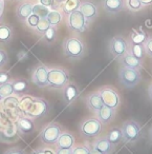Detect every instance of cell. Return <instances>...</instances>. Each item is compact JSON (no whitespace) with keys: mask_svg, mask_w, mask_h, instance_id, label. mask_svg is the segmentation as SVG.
Returning <instances> with one entry per match:
<instances>
[{"mask_svg":"<svg viewBox=\"0 0 152 154\" xmlns=\"http://www.w3.org/2000/svg\"><path fill=\"white\" fill-rule=\"evenodd\" d=\"M31 154H44L43 152V148H38V149H35L31 152Z\"/></svg>","mask_w":152,"mask_h":154,"instance_id":"cell-46","label":"cell"},{"mask_svg":"<svg viewBox=\"0 0 152 154\" xmlns=\"http://www.w3.org/2000/svg\"><path fill=\"white\" fill-rule=\"evenodd\" d=\"M33 7L34 5L30 2H22L18 5L16 10V16L22 22H25L26 19L33 14Z\"/></svg>","mask_w":152,"mask_h":154,"instance_id":"cell-19","label":"cell"},{"mask_svg":"<svg viewBox=\"0 0 152 154\" xmlns=\"http://www.w3.org/2000/svg\"><path fill=\"white\" fill-rule=\"evenodd\" d=\"M13 94H14V89H13L12 82H9L7 84L0 86V97L2 99L7 98L9 96H12Z\"/></svg>","mask_w":152,"mask_h":154,"instance_id":"cell-30","label":"cell"},{"mask_svg":"<svg viewBox=\"0 0 152 154\" xmlns=\"http://www.w3.org/2000/svg\"><path fill=\"white\" fill-rule=\"evenodd\" d=\"M75 145V137L68 132H62L59 139L56 143L57 148H64V149H72Z\"/></svg>","mask_w":152,"mask_h":154,"instance_id":"cell-20","label":"cell"},{"mask_svg":"<svg viewBox=\"0 0 152 154\" xmlns=\"http://www.w3.org/2000/svg\"><path fill=\"white\" fill-rule=\"evenodd\" d=\"M86 105L87 108H88L90 111H92L93 113H97L100 109L104 106L103 101H102V98L100 96L99 91L98 92H93L91 94H89L88 96L86 97Z\"/></svg>","mask_w":152,"mask_h":154,"instance_id":"cell-17","label":"cell"},{"mask_svg":"<svg viewBox=\"0 0 152 154\" xmlns=\"http://www.w3.org/2000/svg\"><path fill=\"white\" fill-rule=\"evenodd\" d=\"M4 154H25V152L20 148H11V149L7 150Z\"/></svg>","mask_w":152,"mask_h":154,"instance_id":"cell-43","label":"cell"},{"mask_svg":"<svg viewBox=\"0 0 152 154\" xmlns=\"http://www.w3.org/2000/svg\"><path fill=\"white\" fill-rule=\"evenodd\" d=\"M18 105H19V99L18 97L15 96H9L7 98H4V106L9 109H15V108H18Z\"/></svg>","mask_w":152,"mask_h":154,"instance_id":"cell-35","label":"cell"},{"mask_svg":"<svg viewBox=\"0 0 152 154\" xmlns=\"http://www.w3.org/2000/svg\"><path fill=\"white\" fill-rule=\"evenodd\" d=\"M1 20H2V14L0 13V24H1Z\"/></svg>","mask_w":152,"mask_h":154,"instance_id":"cell-53","label":"cell"},{"mask_svg":"<svg viewBox=\"0 0 152 154\" xmlns=\"http://www.w3.org/2000/svg\"><path fill=\"white\" fill-rule=\"evenodd\" d=\"M79 10L82 12V14L84 15V17L86 18V20L88 22H91L92 20H95L98 17V14H99L97 5L93 2H91V1H88V0L81 1Z\"/></svg>","mask_w":152,"mask_h":154,"instance_id":"cell-13","label":"cell"},{"mask_svg":"<svg viewBox=\"0 0 152 154\" xmlns=\"http://www.w3.org/2000/svg\"><path fill=\"white\" fill-rule=\"evenodd\" d=\"M66 0H54L53 5H51V10H56V11H59V9H62V5H64Z\"/></svg>","mask_w":152,"mask_h":154,"instance_id":"cell-42","label":"cell"},{"mask_svg":"<svg viewBox=\"0 0 152 154\" xmlns=\"http://www.w3.org/2000/svg\"><path fill=\"white\" fill-rule=\"evenodd\" d=\"M9 82H11V74H10V72L0 70V86L7 84Z\"/></svg>","mask_w":152,"mask_h":154,"instance_id":"cell-39","label":"cell"},{"mask_svg":"<svg viewBox=\"0 0 152 154\" xmlns=\"http://www.w3.org/2000/svg\"><path fill=\"white\" fill-rule=\"evenodd\" d=\"M2 9H3V5H2V2L0 1V13L2 14Z\"/></svg>","mask_w":152,"mask_h":154,"instance_id":"cell-51","label":"cell"},{"mask_svg":"<svg viewBox=\"0 0 152 154\" xmlns=\"http://www.w3.org/2000/svg\"><path fill=\"white\" fill-rule=\"evenodd\" d=\"M109 52L113 58L120 59L128 52V42L123 36H114L109 42Z\"/></svg>","mask_w":152,"mask_h":154,"instance_id":"cell-10","label":"cell"},{"mask_svg":"<svg viewBox=\"0 0 152 154\" xmlns=\"http://www.w3.org/2000/svg\"><path fill=\"white\" fill-rule=\"evenodd\" d=\"M51 26V23H49L48 20H47L46 18H40V21H39V23L37 24V26L34 29V30L37 34L42 36V35L44 34Z\"/></svg>","mask_w":152,"mask_h":154,"instance_id":"cell-31","label":"cell"},{"mask_svg":"<svg viewBox=\"0 0 152 154\" xmlns=\"http://www.w3.org/2000/svg\"><path fill=\"white\" fill-rule=\"evenodd\" d=\"M118 61H120L121 66L124 68L135 69V70H142V68H143V61L129 54L128 52L123 57H121Z\"/></svg>","mask_w":152,"mask_h":154,"instance_id":"cell-16","label":"cell"},{"mask_svg":"<svg viewBox=\"0 0 152 154\" xmlns=\"http://www.w3.org/2000/svg\"><path fill=\"white\" fill-rule=\"evenodd\" d=\"M102 5L108 14H118L125 9L126 0H102Z\"/></svg>","mask_w":152,"mask_h":154,"instance_id":"cell-15","label":"cell"},{"mask_svg":"<svg viewBox=\"0 0 152 154\" xmlns=\"http://www.w3.org/2000/svg\"><path fill=\"white\" fill-rule=\"evenodd\" d=\"M80 95V90L78 86L74 82H68L63 89H62V97L66 105H72Z\"/></svg>","mask_w":152,"mask_h":154,"instance_id":"cell-12","label":"cell"},{"mask_svg":"<svg viewBox=\"0 0 152 154\" xmlns=\"http://www.w3.org/2000/svg\"><path fill=\"white\" fill-rule=\"evenodd\" d=\"M43 152H44V154H55V152L48 148H43Z\"/></svg>","mask_w":152,"mask_h":154,"instance_id":"cell-48","label":"cell"},{"mask_svg":"<svg viewBox=\"0 0 152 154\" xmlns=\"http://www.w3.org/2000/svg\"><path fill=\"white\" fill-rule=\"evenodd\" d=\"M128 53L136 57L137 59L142 60V61L144 60L146 55L144 45H134V43H129L128 45Z\"/></svg>","mask_w":152,"mask_h":154,"instance_id":"cell-25","label":"cell"},{"mask_svg":"<svg viewBox=\"0 0 152 154\" xmlns=\"http://www.w3.org/2000/svg\"><path fill=\"white\" fill-rule=\"evenodd\" d=\"M1 100H2V98H1V97H0V101H1Z\"/></svg>","mask_w":152,"mask_h":154,"instance_id":"cell-54","label":"cell"},{"mask_svg":"<svg viewBox=\"0 0 152 154\" xmlns=\"http://www.w3.org/2000/svg\"><path fill=\"white\" fill-rule=\"evenodd\" d=\"M90 154H104V153H102V152H100L99 150H97V149H95V148H91L90 149Z\"/></svg>","mask_w":152,"mask_h":154,"instance_id":"cell-49","label":"cell"},{"mask_svg":"<svg viewBox=\"0 0 152 154\" xmlns=\"http://www.w3.org/2000/svg\"><path fill=\"white\" fill-rule=\"evenodd\" d=\"M56 38H57V29H56V26H51V28L41 36V39H42L45 43H47V45H51V43L55 42Z\"/></svg>","mask_w":152,"mask_h":154,"instance_id":"cell-29","label":"cell"},{"mask_svg":"<svg viewBox=\"0 0 152 154\" xmlns=\"http://www.w3.org/2000/svg\"><path fill=\"white\" fill-rule=\"evenodd\" d=\"M9 61V56H7V53L4 51V50L0 49V70L5 66Z\"/></svg>","mask_w":152,"mask_h":154,"instance_id":"cell-41","label":"cell"},{"mask_svg":"<svg viewBox=\"0 0 152 154\" xmlns=\"http://www.w3.org/2000/svg\"><path fill=\"white\" fill-rule=\"evenodd\" d=\"M89 22L86 20L84 15L80 10L70 13L67 16V26L72 32L75 33H83L86 31Z\"/></svg>","mask_w":152,"mask_h":154,"instance_id":"cell-7","label":"cell"},{"mask_svg":"<svg viewBox=\"0 0 152 154\" xmlns=\"http://www.w3.org/2000/svg\"><path fill=\"white\" fill-rule=\"evenodd\" d=\"M100 96L102 98L104 106L109 107L111 109L115 110L116 108L120 106L121 98L118 93L116 92L114 89H112L111 87H103L99 90Z\"/></svg>","mask_w":152,"mask_h":154,"instance_id":"cell-9","label":"cell"},{"mask_svg":"<svg viewBox=\"0 0 152 154\" xmlns=\"http://www.w3.org/2000/svg\"><path fill=\"white\" fill-rule=\"evenodd\" d=\"M63 52L69 59H81L85 54V45L78 37H68L63 41Z\"/></svg>","mask_w":152,"mask_h":154,"instance_id":"cell-1","label":"cell"},{"mask_svg":"<svg viewBox=\"0 0 152 154\" xmlns=\"http://www.w3.org/2000/svg\"><path fill=\"white\" fill-rule=\"evenodd\" d=\"M148 36L146 33L142 31H132L129 39V43H134V45H144L147 40Z\"/></svg>","mask_w":152,"mask_h":154,"instance_id":"cell-27","label":"cell"},{"mask_svg":"<svg viewBox=\"0 0 152 154\" xmlns=\"http://www.w3.org/2000/svg\"><path fill=\"white\" fill-rule=\"evenodd\" d=\"M17 129L18 132L21 135H28L31 133H33L35 131V122L34 119L28 117V116H22L18 119L17 122Z\"/></svg>","mask_w":152,"mask_h":154,"instance_id":"cell-14","label":"cell"},{"mask_svg":"<svg viewBox=\"0 0 152 154\" xmlns=\"http://www.w3.org/2000/svg\"><path fill=\"white\" fill-rule=\"evenodd\" d=\"M19 1H20V0H19Z\"/></svg>","mask_w":152,"mask_h":154,"instance_id":"cell-55","label":"cell"},{"mask_svg":"<svg viewBox=\"0 0 152 154\" xmlns=\"http://www.w3.org/2000/svg\"><path fill=\"white\" fill-rule=\"evenodd\" d=\"M93 148L97 150H99L100 152L104 154H111L113 151V147L114 146L112 143H109L106 137H102V138H98L95 139V141L93 143Z\"/></svg>","mask_w":152,"mask_h":154,"instance_id":"cell-21","label":"cell"},{"mask_svg":"<svg viewBox=\"0 0 152 154\" xmlns=\"http://www.w3.org/2000/svg\"><path fill=\"white\" fill-rule=\"evenodd\" d=\"M118 78H120L121 84L128 89H132L139 84L142 79L141 70H135V69H129L122 66L118 72Z\"/></svg>","mask_w":152,"mask_h":154,"instance_id":"cell-5","label":"cell"},{"mask_svg":"<svg viewBox=\"0 0 152 154\" xmlns=\"http://www.w3.org/2000/svg\"><path fill=\"white\" fill-rule=\"evenodd\" d=\"M13 84V89H14V94L17 95H24L26 94V92L28 91V82L25 79L22 78H18L12 82Z\"/></svg>","mask_w":152,"mask_h":154,"instance_id":"cell-22","label":"cell"},{"mask_svg":"<svg viewBox=\"0 0 152 154\" xmlns=\"http://www.w3.org/2000/svg\"><path fill=\"white\" fill-rule=\"evenodd\" d=\"M49 8L47 7H44V5H40V3H38V5H35L34 7H33V13L36 14V15H38L40 18H46L47 15H48L49 13Z\"/></svg>","mask_w":152,"mask_h":154,"instance_id":"cell-32","label":"cell"},{"mask_svg":"<svg viewBox=\"0 0 152 154\" xmlns=\"http://www.w3.org/2000/svg\"><path fill=\"white\" fill-rule=\"evenodd\" d=\"M72 149H64V148H57L55 154H72Z\"/></svg>","mask_w":152,"mask_h":154,"instance_id":"cell-44","label":"cell"},{"mask_svg":"<svg viewBox=\"0 0 152 154\" xmlns=\"http://www.w3.org/2000/svg\"><path fill=\"white\" fill-rule=\"evenodd\" d=\"M13 29L9 24H0V43H9L13 39Z\"/></svg>","mask_w":152,"mask_h":154,"instance_id":"cell-23","label":"cell"},{"mask_svg":"<svg viewBox=\"0 0 152 154\" xmlns=\"http://www.w3.org/2000/svg\"><path fill=\"white\" fill-rule=\"evenodd\" d=\"M144 49H145V52L148 56L152 57V36L148 37L146 42L144 43Z\"/></svg>","mask_w":152,"mask_h":154,"instance_id":"cell-40","label":"cell"},{"mask_svg":"<svg viewBox=\"0 0 152 154\" xmlns=\"http://www.w3.org/2000/svg\"><path fill=\"white\" fill-rule=\"evenodd\" d=\"M81 5V0H66L62 5V12L64 15H69L70 13L79 10Z\"/></svg>","mask_w":152,"mask_h":154,"instance_id":"cell-26","label":"cell"},{"mask_svg":"<svg viewBox=\"0 0 152 154\" xmlns=\"http://www.w3.org/2000/svg\"><path fill=\"white\" fill-rule=\"evenodd\" d=\"M149 136H150V139H151V141H152V127H151V129H150V131H149Z\"/></svg>","mask_w":152,"mask_h":154,"instance_id":"cell-52","label":"cell"},{"mask_svg":"<svg viewBox=\"0 0 152 154\" xmlns=\"http://www.w3.org/2000/svg\"><path fill=\"white\" fill-rule=\"evenodd\" d=\"M127 7L130 11L137 12L143 9L144 5L141 2V0H127Z\"/></svg>","mask_w":152,"mask_h":154,"instance_id":"cell-34","label":"cell"},{"mask_svg":"<svg viewBox=\"0 0 152 154\" xmlns=\"http://www.w3.org/2000/svg\"><path fill=\"white\" fill-rule=\"evenodd\" d=\"M69 82V75L64 69H51L48 71L47 87L51 89H63Z\"/></svg>","mask_w":152,"mask_h":154,"instance_id":"cell-2","label":"cell"},{"mask_svg":"<svg viewBox=\"0 0 152 154\" xmlns=\"http://www.w3.org/2000/svg\"><path fill=\"white\" fill-rule=\"evenodd\" d=\"M121 129L123 133V140L126 143H135L141 137V125L135 120H127L123 124Z\"/></svg>","mask_w":152,"mask_h":154,"instance_id":"cell-6","label":"cell"},{"mask_svg":"<svg viewBox=\"0 0 152 154\" xmlns=\"http://www.w3.org/2000/svg\"><path fill=\"white\" fill-rule=\"evenodd\" d=\"M62 18H63V16H62L61 12L56 11V10H51L48 15H47L46 19L48 20V22L51 23V26H56V28H57V26H59V24L61 23Z\"/></svg>","mask_w":152,"mask_h":154,"instance_id":"cell-28","label":"cell"},{"mask_svg":"<svg viewBox=\"0 0 152 154\" xmlns=\"http://www.w3.org/2000/svg\"><path fill=\"white\" fill-rule=\"evenodd\" d=\"M95 114H97V118L102 122V125H107L114 118L115 110L111 109L109 107H106V106H103Z\"/></svg>","mask_w":152,"mask_h":154,"instance_id":"cell-18","label":"cell"},{"mask_svg":"<svg viewBox=\"0 0 152 154\" xmlns=\"http://www.w3.org/2000/svg\"><path fill=\"white\" fill-rule=\"evenodd\" d=\"M39 21H40V17H39L38 15H36V14L33 13L32 15L26 19L25 22H26V24H28V26H30L31 29H35L37 26V24L39 23Z\"/></svg>","mask_w":152,"mask_h":154,"instance_id":"cell-36","label":"cell"},{"mask_svg":"<svg viewBox=\"0 0 152 154\" xmlns=\"http://www.w3.org/2000/svg\"><path fill=\"white\" fill-rule=\"evenodd\" d=\"M62 134V128L57 122H51L46 127L41 130L39 134V138L44 145L51 146L56 145V143L59 139L60 135Z\"/></svg>","mask_w":152,"mask_h":154,"instance_id":"cell-4","label":"cell"},{"mask_svg":"<svg viewBox=\"0 0 152 154\" xmlns=\"http://www.w3.org/2000/svg\"><path fill=\"white\" fill-rule=\"evenodd\" d=\"M148 94H149V98L152 100V84H151V86L149 87V89H148Z\"/></svg>","mask_w":152,"mask_h":154,"instance_id":"cell-50","label":"cell"},{"mask_svg":"<svg viewBox=\"0 0 152 154\" xmlns=\"http://www.w3.org/2000/svg\"><path fill=\"white\" fill-rule=\"evenodd\" d=\"M72 154H90V149L86 146H77L72 148Z\"/></svg>","mask_w":152,"mask_h":154,"instance_id":"cell-38","label":"cell"},{"mask_svg":"<svg viewBox=\"0 0 152 154\" xmlns=\"http://www.w3.org/2000/svg\"><path fill=\"white\" fill-rule=\"evenodd\" d=\"M102 131V122L98 118H88L81 124L80 133L85 138H93Z\"/></svg>","mask_w":152,"mask_h":154,"instance_id":"cell-8","label":"cell"},{"mask_svg":"<svg viewBox=\"0 0 152 154\" xmlns=\"http://www.w3.org/2000/svg\"><path fill=\"white\" fill-rule=\"evenodd\" d=\"M48 69L44 64H39L35 68L32 75V82L39 88L47 87V78H48Z\"/></svg>","mask_w":152,"mask_h":154,"instance_id":"cell-11","label":"cell"},{"mask_svg":"<svg viewBox=\"0 0 152 154\" xmlns=\"http://www.w3.org/2000/svg\"><path fill=\"white\" fill-rule=\"evenodd\" d=\"M49 110H51L49 103L45 99L34 97L32 103L24 114L32 119H38V118H42L46 116L49 113Z\"/></svg>","mask_w":152,"mask_h":154,"instance_id":"cell-3","label":"cell"},{"mask_svg":"<svg viewBox=\"0 0 152 154\" xmlns=\"http://www.w3.org/2000/svg\"><path fill=\"white\" fill-rule=\"evenodd\" d=\"M141 2L143 3L144 7H146V5H152V0H141Z\"/></svg>","mask_w":152,"mask_h":154,"instance_id":"cell-47","label":"cell"},{"mask_svg":"<svg viewBox=\"0 0 152 154\" xmlns=\"http://www.w3.org/2000/svg\"><path fill=\"white\" fill-rule=\"evenodd\" d=\"M39 1H40V5H44V7H47V8H51V5H53L54 0H39Z\"/></svg>","mask_w":152,"mask_h":154,"instance_id":"cell-45","label":"cell"},{"mask_svg":"<svg viewBox=\"0 0 152 154\" xmlns=\"http://www.w3.org/2000/svg\"><path fill=\"white\" fill-rule=\"evenodd\" d=\"M33 99H34V97H32V96H23L22 97V98L19 100V105H18V109H19V111L25 113V111L28 109V107H30L31 103H32Z\"/></svg>","mask_w":152,"mask_h":154,"instance_id":"cell-33","label":"cell"},{"mask_svg":"<svg viewBox=\"0 0 152 154\" xmlns=\"http://www.w3.org/2000/svg\"><path fill=\"white\" fill-rule=\"evenodd\" d=\"M18 129L17 126H11L9 128L5 129V131L3 132V137H7V138H14V137L17 135Z\"/></svg>","mask_w":152,"mask_h":154,"instance_id":"cell-37","label":"cell"},{"mask_svg":"<svg viewBox=\"0 0 152 154\" xmlns=\"http://www.w3.org/2000/svg\"><path fill=\"white\" fill-rule=\"evenodd\" d=\"M106 138L109 140L110 143H112L113 146H116L123 140V133L122 129L120 128H112L111 130L108 132V134L106 135Z\"/></svg>","mask_w":152,"mask_h":154,"instance_id":"cell-24","label":"cell"}]
</instances>
